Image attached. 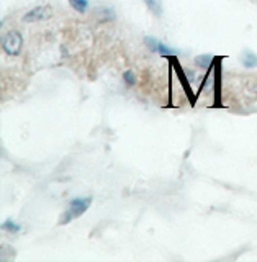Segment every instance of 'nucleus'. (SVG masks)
I'll return each mask as SVG.
<instances>
[{
	"instance_id": "1",
	"label": "nucleus",
	"mask_w": 257,
	"mask_h": 262,
	"mask_svg": "<svg viewBox=\"0 0 257 262\" xmlns=\"http://www.w3.org/2000/svg\"><path fill=\"white\" fill-rule=\"evenodd\" d=\"M90 203H92V196H84V199H82V196H77V199H72L69 202L68 210L64 211V215L59 220V225H68L74 218L82 216L89 210Z\"/></svg>"
},
{
	"instance_id": "2",
	"label": "nucleus",
	"mask_w": 257,
	"mask_h": 262,
	"mask_svg": "<svg viewBox=\"0 0 257 262\" xmlns=\"http://www.w3.org/2000/svg\"><path fill=\"white\" fill-rule=\"evenodd\" d=\"M23 46V38L18 31H8L2 38V49L10 56H16L22 51Z\"/></svg>"
},
{
	"instance_id": "3",
	"label": "nucleus",
	"mask_w": 257,
	"mask_h": 262,
	"mask_svg": "<svg viewBox=\"0 0 257 262\" xmlns=\"http://www.w3.org/2000/svg\"><path fill=\"white\" fill-rule=\"evenodd\" d=\"M167 59H169V62H170L172 68L177 71V76H179V79H180V84H182V87H184V90H185V94H187V97H188L190 103L195 105L197 97H195V95H192V89H190V84L187 82V77H185L184 71H182V68H180V64H179V61H177V57L170 54V56H167Z\"/></svg>"
},
{
	"instance_id": "4",
	"label": "nucleus",
	"mask_w": 257,
	"mask_h": 262,
	"mask_svg": "<svg viewBox=\"0 0 257 262\" xmlns=\"http://www.w3.org/2000/svg\"><path fill=\"white\" fill-rule=\"evenodd\" d=\"M221 61H223V56H215V102L213 106H221Z\"/></svg>"
},
{
	"instance_id": "5",
	"label": "nucleus",
	"mask_w": 257,
	"mask_h": 262,
	"mask_svg": "<svg viewBox=\"0 0 257 262\" xmlns=\"http://www.w3.org/2000/svg\"><path fill=\"white\" fill-rule=\"evenodd\" d=\"M51 8H49L48 5L45 7H36L33 8V10H30L27 15L23 16V21H30V23H35V21H41V20H48L51 18Z\"/></svg>"
},
{
	"instance_id": "6",
	"label": "nucleus",
	"mask_w": 257,
	"mask_h": 262,
	"mask_svg": "<svg viewBox=\"0 0 257 262\" xmlns=\"http://www.w3.org/2000/svg\"><path fill=\"white\" fill-rule=\"evenodd\" d=\"M144 43H146V46L149 48V51H151V53H159L162 56H170L174 53L169 46H165L164 43H161V41H157V39H154L151 36H147L144 39Z\"/></svg>"
},
{
	"instance_id": "7",
	"label": "nucleus",
	"mask_w": 257,
	"mask_h": 262,
	"mask_svg": "<svg viewBox=\"0 0 257 262\" xmlns=\"http://www.w3.org/2000/svg\"><path fill=\"white\" fill-rule=\"evenodd\" d=\"M241 61H243V64L246 66V68H257V56H255V53L249 51V49L243 53Z\"/></svg>"
},
{
	"instance_id": "8",
	"label": "nucleus",
	"mask_w": 257,
	"mask_h": 262,
	"mask_svg": "<svg viewBox=\"0 0 257 262\" xmlns=\"http://www.w3.org/2000/svg\"><path fill=\"white\" fill-rule=\"evenodd\" d=\"M213 61H215V56H211V54H202V56L195 57V64L198 68H210Z\"/></svg>"
},
{
	"instance_id": "9",
	"label": "nucleus",
	"mask_w": 257,
	"mask_h": 262,
	"mask_svg": "<svg viewBox=\"0 0 257 262\" xmlns=\"http://www.w3.org/2000/svg\"><path fill=\"white\" fill-rule=\"evenodd\" d=\"M69 4L77 13H85L89 8V0H69Z\"/></svg>"
},
{
	"instance_id": "10",
	"label": "nucleus",
	"mask_w": 257,
	"mask_h": 262,
	"mask_svg": "<svg viewBox=\"0 0 257 262\" xmlns=\"http://www.w3.org/2000/svg\"><path fill=\"white\" fill-rule=\"evenodd\" d=\"M144 4L147 5V8L154 15H161L162 13V8H161V5H159V2H157V0H144Z\"/></svg>"
},
{
	"instance_id": "11",
	"label": "nucleus",
	"mask_w": 257,
	"mask_h": 262,
	"mask_svg": "<svg viewBox=\"0 0 257 262\" xmlns=\"http://www.w3.org/2000/svg\"><path fill=\"white\" fill-rule=\"evenodd\" d=\"M2 228L5 229L7 233H18L20 229H22V228H20V225H16L15 221H12V220H7L5 223L2 225Z\"/></svg>"
},
{
	"instance_id": "12",
	"label": "nucleus",
	"mask_w": 257,
	"mask_h": 262,
	"mask_svg": "<svg viewBox=\"0 0 257 262\" xmlns=\"http://www.w3.org/2000/svg\"><path fill=\"white\" fill-rule=\"evenodd\" d=\"M123 79H125V82L128 85H135V82H136L135 72H133V71H126L125 74H123Z\"/></svg>"
}]
</instances>
